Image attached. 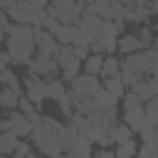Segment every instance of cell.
I'll list each match as a JSON object with an SVG mask.
<instances>
[{
  "label": "cell",
  "mask_w": 158,
  "mask_h": 158,
  "mask_svg": "<svg viewBox=\"0 0 158 158\" xmlns=\"http://www.w3.org/2000/svg\"><path fill=\"white\" fill-rule=\"evenodd\" d=\"M7 54L12 64H30L35 57V30L30 25H12L7 32Z\"/></svg>",
  "instance_id": "cell-1"
},
{
  "label": "cell",
  "mask_w": 158,
  "mask_h": 158,
  "mask_svg": "<svg viewBox=\"0 0 158 158\" xmlns=\"http://www.w3.org/2000/svg\"><path fill=\"white\" fill-rule=\"evenodd\" d=\"M30 138H32V148H37V151H40L42 156H47V158H57L59 153H64V146H62V141H59V133H57L54 128H49L47 123H42V121L32 128Z\"/></svg>",
  "instance_id": "cell-2"
},
{
  "label": "cell",
  "mask_w": 158,
  "mask_h": 158,
  "mask_svg": "<svg viewBox=\"0 0 158 158\" xmlns=\"http://www.w3.org/2000/svg\"><path fill=\"white\" fill-rule=\"evenodd\" d=\"M69 96L74 99V104L77 101H81V99H89V96H96L99 91H101V84H99V79L96 77H89V74H77L72 81H69Z\"/></svg>",
  "instance_id": "cell-3"
},
{
  "label": "cell",
  "mask_w": 158,
  "mask_h": 158,
  "mask_svg": "<svg viewBox=\"0 0 158 158\" xmlns=\"http://www.w3.org/2000/svg\"><path fill=\"white\" fill-rule=\"evenodd\" d=\"M27 67H30V74H37V77H42V79H44V77H47V79H57V77H59V64H57V59L49 57V54H42V52H37Z\"/></svg>",
  "instance_id": "cell-4"
},
{
  "label": "cell",
  "mask_w": 158,
  "mask_h": 158,
  "mask_svg": "<svg viewBox=\"0 0 158 158\" xmlns=\"http://www.w3.org/2000/svg\"><path fill=\"white\" fill-rule=\"evenodd\" d=\"M22 89H25V96H27L37 109H40L42 101L47 99V79L37 77V74H27V77L22 79Z\"/></svg>",
  "instance_id": "cell-5"
},
{
  "label": "cell",
  "mask_w": 158,
  "mask_h": 158,
  "mask_svg": "<svg viewBox=\"0 0 158 158\" xmlns=\"http://www.w3.org/2000/svg\"><path fill=\"white\" fill-rule=\"evenodd\" d=\"M57 64H59V74H62V81H72L77 74H79V59L74 57V52H72V47H59V52H57Z\"/></svg>",
  "instance_id": "cell-6"
},
{
  "label": "cell",
  "mask_w": 158,
  "mask_h": 158,
  "mask_svg": "<svg viewBox=\"0 0 158 158\" xmlns=\"http://www.w3.org/2000/svg\"><path fill=\"white\" fill-rule=\"evenodd\" d=\"M32 30H35V47H37L42 54L57 57V52H59V42L54 40V35L44 32L42 27H32Z\"/></svg>",
  "instance_id": "cell-7"
},
{
  "label": "cell",
  "mask_w": 158,
  "mask_h": 158,
  "mask_svg": "<svg viewBox=\"0 0 158 158\" xmlns=\"http://www.w3.org/2000/svg\"><path fill=\"white\" fill-rule=\"evenodd\" d=\"M7 123H10V131H12L17 138H27V136L32 133V128H35V123H32L25 114H20L17 109H15V111H10Z\"/></svg>",
  "instance_id": "cell-8"
},
{
  "label": "cell",
  "mask_w": 158,
  "mask_h": 158,
  "mask_svg": "<svg viewBox=\"0 0 158 158\" xmlns=\"http://www.w3.org/2000/svg\"><path fill=\"white\" fill-rule=\"evenodd\" d=\"M131 91L141 99V101H148V99H153V96H158V77H148V79H138L133 86H131Z\"/></svg>",
  "instance_id": "cell-9"
},
{
  "label": "cell",
  "mask_w": 158,
  "mask_h": 158,
  "mask_svg": "<svg viewBox=\"0 0 158 158\" xmlns=\"http://www.w3.org/2000/svg\"><path fill=\"white\" fill-rule=\"evenodd\" d=\"M123 123L133 131V133H141L146 126H148V118L143 114V106L141 109H133V111H123Z\"/></svg>",
  "instance_id": "cell-10"
},
{
  "label": "cell",
  "mask_w": 158,
  "mask_h": 158,
  "mask_svg": "<svg viewBox=\"0 0 158 158\" xmlns=\"http://www.w3.org/2000/svg\"><path fill=\"white\" fill-rule=\"evenodd\" d=\"M67 153L72 158H91V141L81 133H77V138L72 141V146L67 148Z\"/></svg>",
  "instance_id": "cell-11"
},
{
  "label": "cell",
  "mask_w": 158,
  "mask_h": 158,
  "mask_svg": "<svg viewBox=\"0 0 158 158\" xmlns=\"http://www.w3.org/2000/svg\"><path fill=\"white\" fill-rule=\"evenodd\" d=\"M30 12H32V5H27L25 0H20V2L7 12V17H10L15 25H27V22H30Z\"/></svg>",
  "instance_id": "cell-12"
},
{
  "label": "cell",
  "mask_w": 158,
  "mask_h": 158,
  "mask_svg": "<svg viewBox=\"0 0 158 158\" xmlns=\"http://www.w3.org/2000/svg\"><path fill=\"white\" fill-rule=\"evenodd\" d=\"M116 49L121 52V54H133V52H141L143 47H141V42H138V37L136 35H121L118 37V42H116Z\"/></svg>",
  "instance_id": "cell-13"
},
{
  "label": "cell",
  "mask_w": 158,
  "mask_h": 158,
  "mask_svg": "<svg viewBox=\"0 0 158 158\" xmlns=\"http://www.w3.org/2000/svg\"><path fill=\"white\" fill-rule=\"evenodd\" d=\"M148 17H151V12H148V7H146V5H136V7H123V20H128V22L143 25V22H146Z\"/></svg>",
  "instance_id": "cell-14"
},
{
  "label": "cell",
  "mask_w": 158,
  "mask_h": 158,
  "mask_svg": "<svg viewBox=\"0 0 158 158\" xmlns=\"http://www.w3.org/2000/svg\"><path fill=\"white\" fill-rule=\"evenodd\" d=\"M101 89L111 96V99H123V94H126V89H123V81H121V77H111V79H104V84H101Z\"/></svg>",
  "instance_id": "cell-15"
},
{
  "label": "cell",
  "mask_w": 158,
  "mask_h": 158,
  "mask_svg": "<svg viewBox=\"0 0 158 158\" xmlns=\"http://www.w3.org/2000/svg\"><path fill=\"white\" fill-rule=\"evenodd\" d=\"M131 136H133V131L126 126V123H114L111 128H109V141L111 143H126V141H131Z\"/></svg>",
  "instance_id": "cell-16"
},
{
  "label": "cell",
  "mask_w": 158,
  "mask_h": 158,
  "mask_svg": "<svg viewBox=\"0 0 158 158\" xmlns=\"http://www.w3.org/2000/svg\"><path fill=\"white\" fill-rule=\"evenodd\" d=\"M118 74H121V62H118V57H114V54L104 57V64H101V74H99V77L111 79V77H118Z\"/></svg>",
  "instance_id": "cell-17"
},
{
  "label": "cell",
  "mask_w": 158,
  "mask_h": 158,
  "mask_svg": "<svg viewBox=\"0 0 158 158\" xmlns=\"http://www.w3.org/2000/svg\"><path fill=\"white\" fill-rule=\"evenodd\" d=\"M20 96H22V94H17V91H12V89L2 86V89H0V109L15 111V109H17V101H20Z\"/></svg>",
  "instance_id": "cell-18"
},
{
  "label": "cell",
  "mask_w": 158,
  "mask_h": 158,
  "mask_svg": "<svg viewBox=\"0 0 158 158\" xmlns=\"http://www.w3.org/2000/svg\"><path fill=\"white\" fill-rule=\"evenodd\" d=\"M81 64H84V74H89V77H99V74H101L104 57H101V54H89Z\"/></svg>",
  "instance_id": "cell-19"
},
{
  "label": "cell",
  "mask_w": 158,
  "mask_h": 158,
  "mask_svg": "<svg viewBox=\"0 0 158 158\" xmlns=\"http://www.w3.org/2000/svg\"><path fill=\"white\" fill-rule=\"evenodd\" d=\"M17 136L12 133V131H0V153L2 156H10L12 151H15V146H17Z\"/></svg>",
  "instance_id": "cell-20"
},
{
  "label": "cell",
  "mask_w": 158,
  "mask_h": 158,
  "mask_svg": "<svg viewBox=\"0 0 158 158\" xmlns=\"http://www.w3.org/2000/svg\"><path fill=\"white\" fill-rule=\"evenodd\" d=\"M143 114H146V118H148V126H156V128H158V96L143 101Z\"/></svg>",
  "instance_id": "cell-21"
},
{
  "label": "cell",
  "mask_w": 158,
  "mask_h": 158,
  "mask_svg": "<svg viewBox=\"0 0 158 158\" xmlns=\"http://www.w3.org/2000/svg\"><path fill=\"white\" fill-rule=\"evenodd\" d=\"M0 84L2 86H7V89H12V91H22V84H20V77L17 74H12L10 69H5V72H0Z\"/></svg>",
  "instance_id": "cell-22"
},
{
  "label": "cell",
  "mask_w": 158,
  "mask_h": 158,
  "mask_svg": "<svg viewBox=\"0 0 158 158\" xmlns=\"http://www.w3.org/2000/svg\"><path fill=\"white\" fill-rule=\"evenodd\" d=\"M136 151H138V143L131 138V141H126V143H118L116 151H114V156H116V158H136Z\"/></svg>",
  "instance_id": "cell-23"
},
{
  "label": "cell",
  "mask_w": 158,
  "mask_h": 158,
  "mask_svg": "<svg viewBox=\"0 0 158 158\" xmlns=\"http://www.w3.org/2000/svg\"><path fill=\"white\" fill-rule=\"evenodd\" d=\"M67 91V86H64V81L57 77V79H47V99H59L62 94Z\"/></svg>",
  "instance_id": "cell-24"
},
{
  "label": "cell",
  "mask_w": 158,
  "mask_h": 158,
  "mask_svg": "<svg viewBox=\"0 0 158 158\" xmlns=\"http://www.w3.org/2000/svg\"><path fill=\"white\" fill-rule=\"evenodd\" d=\"M57 106L62 109V114H64V116H72V114H74V99L69 96V91H64V94L57 99Z\"/></svg>",
  "instance_id": "cell-25"
},
{
  "label": "cell",
  "mask_w": 158,
  "mask_h": 158,
  "mask_svg": "<svg viewBox=\"0 0 158 158\" xmlns=\"http://www.w3.org/2000/svg\"><path fill=\"white\" fill-rule=\"evenodd\" d=\"M121 101H123V111H133V109H141V106H143V101H141L133 91H126Z\"/></svg>",
  "instance_id": "cell-26"
},
{
  "label": "cell",
  "mask_w": 158,
  "mask_h": 158,
  "mask_svg": "<svg viewBox=\"0 0 158 158\" xmlns=\"http://www.w3.org/2000/svg\"><path fill=\"white\" fill-rule=\"evenodd\" d=\"M136 37H138L141 47H143V49H148V47H151V42H153V37H156V32H153L151 27H146V25H143V27L138 30V35H136Z\"/></svg>",
  "instance_id": "cell-27"
},
{
  "label": "cell",
  "mask_w": 158,
  "mask_h": 158,
  "mask_svg": "<svg viewBox=\"0 0 158 158\" xmlns=\"http://www.w3.org/2000/svg\"><path fill=\"white\" fill-rule=\"evenodd\" d=\"M59 25H62V22H59L54 15H49V12H47V17H44V22H42V30H44V32H49V35H54V32L59 30Z\"/></svg>",
  "instance_id": "cell-28"
},
{
  "label": "cell",
  "mask_w": 158,
  "mask_h": 158,
  "mask_svg": "<svg viewBox=\"0 0 158 158\" xmlns=\"http://www.w3.org/2000/svg\"><path fill=\"white\" fill-rule=\"evenodd\" d=\"M17 111H20V114H25V116H30V114H35V111H37V106H35L27 96H20V101H17Z\"/></svg>",
  "instance_id": "cell-29"
},
{
  "label": "cell",
  "mask_w": 158,
  "mask_h": 158,
  "mask_svg": "<svg viewBox=\"0 0 158 158\" xmlns=\"http://www.w3.org/2000/svg\"><path fill=\"white\" fill-rule=\"evenodd\" d=\"M32 153V143H25V141H17L15 151H12V158H27Z\"/></svg>",
  "instance_id": "cell-30"
},
{
  "label": "cell",
  "mask_w": 158,
  "mask_h": 158,
  "mask_svg": "<svg viewBox=\"0 0 158 158\" xmlns=\"http://www.w3.org/2000/svg\"><path fill=\"white\" fill-rule=\"evenodd\" d=\"M136 156L138 158H153L156 156V146L153 143H141V148L136 151Z\"/></svg>",
  "instance_id": "cell-31"
},
{
  "label": "cell",
  "mask_w": 158,
  "mask_h": 158,
  "mask_svg": "<svg viewBox=\"0 0 158 158\" xmlns=\"http://www.w3.org/2000/svg\"><path fill=\"white\" fill-rule=\"evenodd\" d=\"M27 5H32V7H40V10H47L49 5H52V0H25Z\"/></svg>",
  "instance_id": "cell-32"
},
{
  "label": "cell",
  "mask_w": 158,
  "mask_h": 158,
  "mask_svg": "<svg viewBox=\"0 0 158 158\" xmlns=\"http://www.w3.org/2000/svg\"><path fill=\"white\" fill-rule=\"evenodd\" d=\"M91 158H116V156H114V151H109V148H99L96 153H91Z\"/></svg>",
  "instance_id": "cell-33"
},
{
  "label": "cell",
  "mask_w": 158,
  "mask_h": 158,
  "mask_svg": "<svg viewBox=\"0 0 158 158\" xmlns=\"http://www.w3.org/2000/svg\"><path fill=\"white\" fill-rule=\"evenodd\" d=\"M7 64H10V54L0 49V72H5V69H7Z\"/></svg>",
  "instance_id": "cell-34"
},
{
  "label": "cell",
  "mask_w": 158,
  "mask_h": 158,
  "mask_svg": "<svg viewBox=\"0 0 158 158\" xmlns=\"http://www.w3.org/2000/svg\"><path fill=\"white\" fill-rule=\"evenodd\" d=\"M17 2H20V0H0V7H2V12H10Z\"/></svg>",
  "instance_id": "cell-35"
},
{
  "label": "cell",
  "mask_w": 158,
  "mask_h": 158,
  "mask_svg": "<svg viewBox=\"0 0 158 158\" xmlns=\"http://www.w3.org/2000/svg\"><path fill=\"white\" fill-rule=\"evenodd\" d=\"M146 7H148V12H151V15H158V0H148V5H146Z\"/></svg>",
  "instance_id": "cell-36"
},
{
  "label": "cell",
  "mask_w": 158,
  "mask_h": 158,
  "mask_svg": "<svg viewBox=\"0 0 158 158\" xmlns=\"http://www.w3.org/2000/svg\"><path fill=\"white\" fill-rule=\"evenodd\" d=\"M151 49H153V52H158V35H156V37H153V42H151Z\"/></svg>",
  "instance_id": "cell-37"
},
{
  "label": "cell",
  "mask_w": 158,
  "mask_h": 158,
  "mask_svg": "<svg viewBox=\"0 0 158 158\" xmlns=\"http://www.w3.org/2000/svg\"><path fill=\"white\" fill-rule=\"evenodd\" d=\"M57 158H72V156H69V153H67V151H64V153H59V156H57Z\"/></svg>",
  "instance_id": "cell-38"
},
{
  "label": "cell",
  "mask_w": 158,
  "mask_h": 158,
  "mask_svg": "<svg viewBox=\"0 0 158 158\" xmlns=\"http://www.w3.org/2000/svg\"><path fill=\"white\" fill-rule=\"evenodd\" d=\"M81 2H84V5H94L96 0H81Z\"/></svg>",
  "instance_id": "cell-39"
},
{
  "label": "cell",
  "mask_w": 158,
  "mask_h": 158,
  "mask_svg": "<svg viewBox=\"0 0 158 158\" xmlns=\"http://www.w3.org/2000/svg\"><path fill=\"white\" fill-rule=\"evenodd\" d=\"M27 158H40V156H37V153H30V156H27Z\"/></svg>",
  "instance_id": "cell-40"
},
{
  "label": "cell",
  "mask_w": 158,
  "mask_h": 158,
  "mask_svg": "<svg viewBox=\"0 0 158 158\" xmlns=\"http://www.w3.org/2000/svg\"><path fill=\"white\" fill-rule=\"evenodd\" d=\"M153 158H158V151H156V156H153Z\"/></svg>",
  "instance_id": "cell-41"
}]
</instances>
